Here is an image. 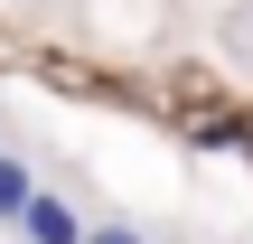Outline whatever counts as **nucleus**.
Listing matches in <instances>:
<instances>
[{"label": "nucleus", "instance_id": "2", "mask_svg": "<svg viewBox=\"0 0 253 244\" xmlns=\"http://www.w3.org/2000/svg\"><path fill=\"white\" fill-rule=\"evenodd\" d=\"M38 197V169L19 160V150H0V226H19V207Z\"/></svg>", "mask_w": 253, "mask_h": 244}, {"label": "nucleus", "instance_id": "3", "mask_svg": "<svg viewBox=\"0 0 253 244\" xmlns=\"http://www.w3.org/2000/svg\"><path fill=\"white\" fill-rule=\"evenodd\" d=\"M84 244H150V235H141L131 216H94V226H84Z\"/></svg>", "mask_w": 253, "mask_h": 244}, {"label": "nucleus", "instance_id": "1", "mask_svg": "<svg viewBox=\"0 0 253 244\" xmlns=\"http://www.w3.org/2000/svg\"><path fill=\"white\" fill-rule=\"evenodd\" d=\"M19 244H84V216H75V197L38 188V197L19 207Z\"/></svg>", "mask_w": 253, "mask_h": 244}]
</instances>
